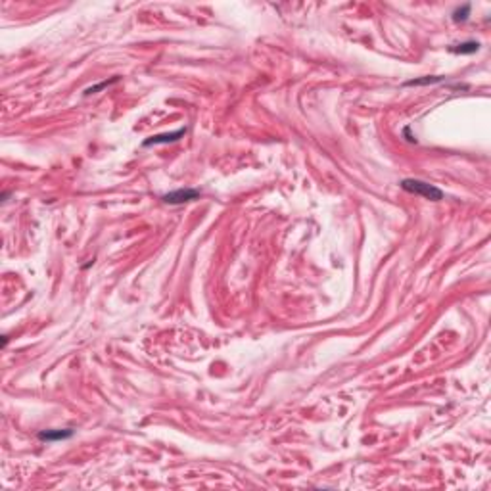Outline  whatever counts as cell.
Segmentation results:
<instances>
[{
    "label": "cell",
    "mask_w": 491,
    "mask_h": 491,
    "mask_svg": "<svg viewBox=\"0 0 491 491\" xmlns=\"http://www.w3.org/2000/svg\"><path fill=\"white\" fill-rule=\"evenodd\" d=\"M401 188H403L405 192H411V194L422 196V198L426 200H432V202L444 200V192L439 190L437 186L430 184V182L419 181V179H403V181H401Z\"/></svg>",
    "instance_id": "1"
},
{
    "label": "cell",
    "mask_w": 491,
    "mask_h": 491,
    "mask_svg": "<svg viewBox=\"0 0 491 491\" xmlns=\"http://www.w3.org/2000/svg\"><path fill=\"white\" fill-rule=\"evenodd\" d=\"M200 198V190L196 188H179V190H173L163 196V202L165 204H171V206H179V204H184V202H192V200Z\"/></svg>",
    "instance_id": "2"
},
{
    "label": "cell",
    "mask_w": 491,
    "mask_h": 491,
    "mask_svg": "<svg viewBox=\"0 0 491 491\" xmlns=\"http://www.w3.org/2000/svg\"><path fill=\"white\" fill-rule=\"evenodd\" d=\"M186 135V127H181L177 129V131H173V133H163V135H154L150 136V138H146L142 142L144 148H148V146H158V144H169V142H177L181 136Z\"/></svg>",
    "instance_id": "3"
},
{
    "label": "cell",
    "mask_w": 491,
    "mask_h": 491,
    "mask_svg": "<svg viewBox=\"0 0 491 491\" xmlns=\"http://www.w3.org/2000/svg\"><path fill=\"white\" fill-rule=\"evenodd\" d=\"M73 436L71 428H65V430H46V432H40L39 439L40 441H62L67 437Z\"/></svg>",
    "instance_id": "4"
},
{
    "label": "cell",
    "mask_w": 491,
    "mask_h": 491,
    "mask_svg": "<svg viewBox=\"0 0 491 491\" xmlns=\"http://www.w3.org/2000/svg\"><path fill=\"white\" fill-rule=\"evenodd\" d=\"M449 50L455 52V54H474V52L480 50V42H476V40H467V42L455 44V46H451Z\"/></svg>",
    "instance_id": "5"
},
{
    "label": "cell",
    "mask_w": 491,
    "mask_h": 491,
    "mask_svg": "<svg viewBox=\"0 0 491 491\" xmlns=\"http://www.w3.org/2000/svg\"><path fill=\"white\" fill-rule=\"evenodd\" d=\"M444 77H422V79H412L407 81L405 87H422V85H434V83H441Z\"/></svg>",
    "instance_id": "6"
},
{
    "label": "cell",
    "mask_w": 491,
    "mask_h": 491,
    "mask_svg": "<svg viewBox=\"0 0 491 491\" xmlns=\"http://www.w3.org/2000/svg\"><path fill=\"white\" fill-rule=\"evenodd\" d=\"M468 16H470V4H464V6L455 8V12H453V21H467Z\"/></svg>",
    "instance_id": "7"
},
{
    "label": "cell",
    "mask_w": 491,
    "mask_h": 491,
    "mask_svg": "<svg viewBox=\"0 0 491 491\" xmlns=\"http://www.w3.org/2000/svg\"><path fill=\"white\" fill-rule=\"evenodd\" d=\"M117 77H113V79H110V81H102V83H98V85H94V87H90V88H87L85 90V94H94V92H98V90H102V88H106V87H110V85H113V83H117Z\"/></svg>",
    "instance_id": "8"
}]
</instances>
